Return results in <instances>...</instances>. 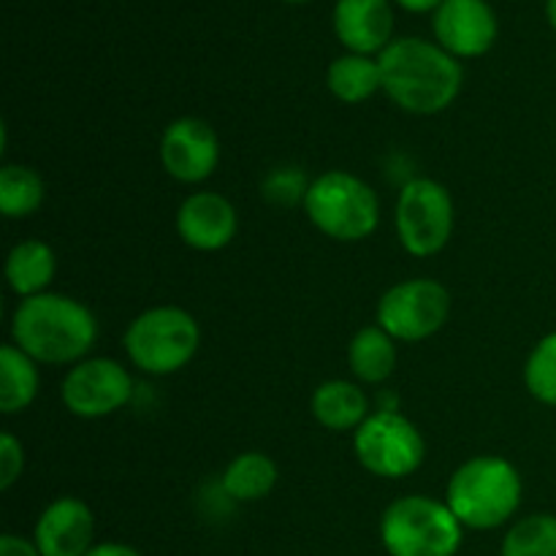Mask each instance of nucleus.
I'll return each mask as SVG.
<instances>
[{
	"instance_id": "1",
	"label": "nucleus",
	"mask_w": 556,
	"mask_h": 556,
	"mask_svg": "<svg viewBox=\"0 0 556 556\" xmlns=\"http://www.w3.org/2000/svg\"><path fill=\"white\" fill-rule=\"evenodd\" d=\"M11 342L36 364L74 367L90 358L98 342V320L79 299L47 291L16 304Z\"/></svg>"
},
{
	"instance_id": "2",
	"label": "nucleus",
	"mask_w": 556,
	"mask_h": 556,
	"mask_svg": "<svg viewBox=\"0 0 556 556\" xmlns=\"http://www.w3.org/2000/svg\"><path fill=\"white\" fill-rule=\"evenodd\" d=\"M383 92L407 114H440L459 98L465 71L454 54L424 38H396L378 54Z\"/></svg>"
},
{
	"instance_id": "3",
	"label": "nucleus",
	"mask_w": 556,
	"mask_h": 556,
	"mask_svg": "<svg viewBox=\"0 0 556 556\" xmlns=\"http://www.w3.org/2000/svg\"><path fill=\"white\" fill-rule=\"evenodd\" d=\"M525 483L503 456H476L456 467L445 486V505L467 530H497L514 519Z\"/></svg>"
},
{
	"instance_id": "4",
	"label": "nucleus",
	"mask_w": 556,
	"mask_h": 556,
	"mask_svg": "<svg viewBox=\"0 0 556 556\" xmlns=\"http://www.w3.org/2000/svg\"><path fill=\"white\" fill-rule=\"evenodd\" d=\"M123 348L139 372L166 378L193 362L201 348V326L188 309L161 304L130 320Z\"/></svg>"
},
{
	"instance_id": "5",
	"label": "nucleus",
	"mask_w": 556,
	"mask_h": 556,
	"mask_svg": "<svg viewBox=\"0 0 556 556\" xmlns=\"http://www.w3.org/2000/svg\"><path fill=\"white\" fill-rule=\"evenodd\" d=\"M304 212L324 237L334 242H364L380 226L378 193L351 172H326L309 182Z\"/></svg>"
},
{
	"instance_id": "6",
	"label": "nucleus",
	"mask_w": 556,
	"mask_h": 556,
	"mask_svg": "<svg viewBox=\"0 0 556 556\" xmlns=\"http://www.w3.org/2000/svg\"><path fill=\"white\" fill-rule=\"evenodd\" d=\"M465 527L445 500L407 494L394 500L380 519V541L389 556H456Z\"/></svg>"
},
{
	"instance_id": "7",
	"label": "nucleus",
	"mask_w": 556,
	"mask_h": 556,
	"mask_svg": "<svg viewBox=\"0 0 556 556\" xmlns=\"http://www.w3.org/2000/svg\"><path fill=\"white\" fill-rule=\"evenodd\" d=\"M353 451L369 476L402 481L424 465L427 440L400 410H372L353 432Z\"/></svg>"
},
{
	"instance_id": "8",
	"label": "nucleus",
	"mask_w": 556,
	"mask_h": 556,
	"mask_svg": "<svg viewBox=\"0 0 556 556\" xmlns=\"http://www.w3.org/2000/svg\"><path fill=\"white\" fill-rule=\"evenodd\" d=\"M396 237L413 258H432L443 253L454 237L456 210L448 188L438 179L416 177L400 190L396 199Z\"/></svg>"
},
{
	"instance_id": "9",
	"label": "nucleus",
	"mask_w": 556,
	"mask_h": 556,
	"mask_svg": "<svg viewBox=\"0 0 556 556\" xmlns=\"http://www.w3.org/2000/svg\"><path fill=\"white\" fill-rule=\"evenodd\" d=\"M451 318V293L432 277H413L391 286L378 302V326L396 342H424Z\"/></svg>"
},
{
	"instance_id": "10",
	"label": "nucleus",
	"mask_w": 556,
	"mask_h": 556,
	"mask_svg": "<svg viewBox=\"0 0 556 556\" xmlns=\"http://www.w3.org/2000/svg\"><path fill=\"white\" fill-rule=\"evenodd\" d=\"M130 396H134V378L114 358H85L68 369L60 386V400L65 410L85 421L123 410Z\"/></svg>"
},
{
	"instance_id": "11",
	"label": "nucleus",
	"mask_w": 556,
	"mask_h": 556,
	"mask_svg": "<svg viewBox=\"0 0 556 556\" xmlns=\"http://www.w3.org/2000/svg\"><path fill=\"white\" fill-rule=\"evenodd\" d=\"M161 163L172 179L199 185L215 174L220 163V139L206 119L179 117L161 136Z\"/></svg>"
},
{
	"instance_id": "12",
	"label": "nucleus",
	"mask_w": 556,
	"mask_h": 556,
	"mask_svg": "<svg viewBox=\"0 0 556 556\" xmlns=\"http://www.w3.org/2000/svg\"><path fill=\"white\" fill-rule=\"evenodd\" d=\"M434 38L448 54L481 58L497 41V16L486 0H445L434 11Z\"/></svg>"
},
{
	"instance_id": "13",
	"label": "nucleus",
	"mask_w": 556,
	"mask_h": 556,
	"mask_svg": "<svg viewBox=\"0 0 556 556\" xmlns=\"http://www.w3.org/2000/svg\"><path fill=\"white\" fill-rule=\"evenodd\" d=\"M239 231L237 206L215 190L190 193L177 210V233L199 253H217L228 248Z\"/></svg>"
},
{
	"instance_id": "14",
	"label": "nucleus",
	"mask_w": 556,
	"mask_h": 556,
	"mask_svg": "<svg viewBox=\"0 0 556 556\" xmlns=\"http://www.w3.org/2000/svg\"><path fill=\"white\" fill-rule=\"evenodd\" d=\"M96 519L79 497H58L41 510L33 543L41 556H85L96 543Z\"/></svg>"
},
{
	"instance_id": "15",
	"label": "nucleus",
	"mask_w": 556,
	"mask_h": 556,
	"mask_svg": "<svg viewBox=\"0 0 556 556\" xmlns=\"http://www.w3.org/2000/svg\"><path fill=\"white\" fill-rule=\"evenodd\" d=\"M334 33L353 54H380L391 43L394 11L389 0H337Z\"/></svg>"
},
{
	"instance_id": "16",
	"label": "nucleus",
	"mask_w": 556,
	"mask_h": 556,
	"mask_svg": "<svg viewBox=\"0 0 556 556\" xmlns=\"http://www.w3.org/2000/svg\"><path fill=\"white\" fill-rule=\"evenodd\" d=\"M313 416L329 432H356L372 413H369V396L364 389L351 380H326L315 389Z\"/></svg>"
},
{
	"instance_id": "17",
	"label": "nucleus",
	"mask_w": 556,
	"mask_h": 556,
	"mask_svg": "<svg viewBox=\"0 0 556 556\" xmlns=\"http://www.w3.org/2000/svg\"><path fill=\"white\" fill-rule=\"evenodd\" d=\"M58 275L54 250L41 239H22L5 255V282L22 299L41 296Z\"/></svg>"
},
{
	"instance_id": "18",
	"label": "nucleus",
	"mask_w": 556,
	"mask_h": 556,
	"mask_svg": "<svg viewBox=\"0 0 556 556\" xmlns=\"http://www.w3.org/2000/svg\"><path fill=\"white\" fill-rule=\"evenodd\" d=\"M348 364L362 383H386L396 369V340L378 324L364 326L353 334L351 345H348Z\"/></svg>"
},
{
	"instance_id": "19",
	"label": "nucleus",
	"mask_w": 556,
	"mask_h": 556,
	"mask_svg": "<svg viewBox=\"0 0 556 556\" xmlns=\"http://www.w3.org/2000/svg\"><path fill=\"white\" fill-rule=\"evenodd\" d=\"M277 478H280V470L271 456L261 454V451H248L228 462L220 476V486L223 494L233 503H258V500L269 497L271 489L277 486Z\"/></svg>"
},
{
	"instance_id": "20",
	"label": "nucleus",
	"mask_w": 556,
	"mask_h": 556,
	"mask_svg": "<svg viewBox=\"0 0 556 556\" xmlns=\"http://www.w3.org/2000/svg\"><path fill=\"white\" fill-rule=\"evenodd\" d=\"M41 375L38 364L22 353L14 342L0 348V413L16 416L36 402Z\"/></svg>"
},
{
	"instance_id": "21",
	"label": "nucleus",
	"mask_w": 556,
	"mask_h": 556,
	"mask_svg": "<svg viewBox=\"0 0 556 556\" xmlns=\"http://www.w3.org/2000/svg\"><path fill=\"white\" fill-rule=\"evenodd\" d=\"M326 87L331 96L342 103H364L383 90V76H380L378 58L369 54H342L326 71Z\"/></svg>"
},
{
	"instance_id": "22",
	"label": "nucleus",
	"mask_w": 556,
	"mask_h": 556,
	"mask_svg": "<svg viewBox=\"0 0 556 556\" xmlns=\"http://www.w3.org/2000/svg\"><path fill=\"white\" fill-rule=\"evenodd\" d=\"M47 201V185L41 174L22 163H5L0 168V212L9 220H25L36 215Z\"/></svg>"
},
{
	"instance_id": "23",
	"label": "nucleus",
	"mask_w": 556,
	"mask_h": 556,
	"mask_svg": "<svg viewBox=\"0 0 556 556\" xmlns=\"http://www.w3.org/2000/svg\"><path fill=\"white\" fill-rule=\"evenodd\" d=\"M503 556H556V516L532 514L516 521L503 541Z\"/></svg>"
},
{
	"instance_id": "24",
	"label": "nucleus",
	"mask_w": 556,
	"mask_h": 556,
	"mask_svg": "<svg viewBox=\"0 0 556 556\" xmlns=\"http://www.w3.org/2000/svg\"><path fill=\"white\" fill-rule=\"evenodd\" d=\"M525 386L541 405L556 407V331L543 337L527 356Z\"/></svg>"
},
{
	"instance_id": "25",
	"label": "nucleus",
	"mask_w": 556,
	"mask_h": 556,
	"mask_svg": "<svg viewBox=\"0 0 556 556\" xmlns=\"http://www.w3.org/2000/svg\"><path fill=\"white\" fill-rule=\"evenodd\" d=\"M307 190H309V182L299 166L271 168V172L264 177V182H261V193H264V199L275 206L304 204Z\"/></svg>"
},
{
	"instance_id": "26",
	"label": "nucleus",
	"mask_w": 556,
	"mask_h": 556,
	"mask_svg": "<svg viewBox=\"0 0 556 556\" xmlns=\"http://www.w3.org/2000/svg\"><path fill=\"white\" fill-rule=\"evenodd\" d=\"M25 470V445L11 432L0 434V489L9 492Z\"/></svg>"
},
{
	"instance_id": "27",
	"label": "nucleus",
	"mask_w": 556,
	"mask_h": 556,
	"mask_svg": "<svg viewBox=\"0 0 556 556\" xmlns=\"http://www.w3.org/2000/svg\"><path fill=\"white\" fill-rule=\"evenodd\" d=\"M0 556H41L38 546L27 538L3 535L0 538Z\"/></svg>"
},
{
	"instance_id": "28",
	"label": "nucleus",
	"mask_w": 556,
	"mask_h": 556,
	"mask_svg": "<svg viewBox=\"0 0 556 556\" xmlns=\"http://www.w3.org/2000/svg\"><path fill=\"white\" fill-rule=\"evenodd\" d=\"M85 556H141L136 548L125 546V543H98Z\"/></svg>"
},
{
	"instance_id": "29",
	"label": "nucleus",
	"mask_w": 556,
	"mask_h": 556,
	"mask_svg": "<svg viewBox=\"0 0 556 556\" xmlns=\"http://www.w3.org/2000/svg\"><path fill=\"white\" fill-rule=\"evenodd\" d=\"M396 3L413 14H427V11H438L445 0H396Z\"/></svg>"
},
{
	"instance_id": "30",
	"label": "nucleus",
	"mask_w": 556,
	"mask_h": 556,
	"mask_svg": "<svg viewBox=\"0 0 556 556\" xmlns=\"http://www.w3.org/2000/svg\"><path fill=\"white\" fill-rule=\"evenodd\" d=\"M546 16L552 22V27L556 30V0H546Z\"/></svg>"
},
{
	"instance_id": "31",
	"label": "nucleus",
	"mask_w": 556,
	"mask_h": 556,
	"mask_svg": "<svg viewBox=\"0 0 556 556\" xmlns=\"http://www.w3.org/2000/svg\"><path fill=\"white\" fill-rule=\"evenodd\" d=\"M282 3H307V0H282Z\"/></svg>"
}]
</instances>
